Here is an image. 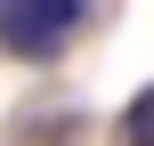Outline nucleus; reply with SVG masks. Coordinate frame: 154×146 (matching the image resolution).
I'll use <instances>...</instances> for the list:
<instances>
[{"label":"nucleus","mask_w":154,"mask_h":146,"mask_svg":"<svg viewBox=\"0 0 154 146\" xmlns=\"http://www.w3.org/2000/svg\"><path fill=\"white\" fill-rule=\"evenodd\" d=\"M89 24V0H0V49L24 65H49Z\"/></svg>","instance_id":"f257e3e1"},{"label":"nucleus","mask_w":154,"mask_h":146,"mask_svg":"<svg viewBox=\"0 0 154 146\" xmlns=\"http://www.w3.org/2000/svg\"><path fill=\"white\" fill-rule=\"evenodd\" d=\"M114 130H122V146H154V81L122 106V122H114Z\"/></svg>","instance_id":"f03ea898"}]
</instances>
